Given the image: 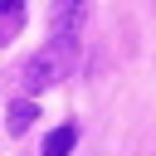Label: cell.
I'll list each match as a JSON object with an SVG mask.
<instances>
[{"label":"cell","instance_id":"cell-1","mask_svg":"<svg viewBox=\"0 0 156 156\" xmlns=\"http://www.w3.org/2000/svg\"><path fill=\"white\" fill-rule=\"evenodd\" d=\"M73 63H78V39H58V34H49V44L24 63V88H29V93L54 88V83H63V78L73 73Z\"/></svg>","mask_w":156,"mask_h":156},{"label":"cell","instance_id":"cell-2","mask_svg":"<svg viewBox=\"0 0 156 156\" xmlns=\"http://www.w3.org/2000/svg\"><path fill=\"white\" fill-rule=\"evenodd\" d=\"M88 24V0H49V34L78 39Z\"/></svg>","mask_w":156,"mask_h":156},{"label":"cell","instance_id":"cell-3","mask_svg":"<svg viewBox=\"0 0 156 156\" xmlns=\"http://www.w3.org/2000/svg\"><path fill=\"white\" fill-rule=\"evenodd\" d=\"M24 24V5L20 0H0V44H10Z\"/></svg>","mask_w":156,"mask_h":156},{"label":"cell","instance_id":"cell-4","mask_svg":"<svg viewBox=\"0 0 156 156\" xmlns=\"http://www.w3.org/2000/svg\"><path fill=\"white\" fill-rule=\"evenodd\" d=\"M73 146H78V127H54L44 136V156H68Z\"/></svg>","mask_w":156,"mask_h":156},{"label":"cell","instance_id":"cell-5","mask_svg":"<svg viewBox=\"0 0 156 156\" xmlns=\"http://www.w3.org/2000/svg\"><path fill=\"white\" fill-rule=\"evenodd\" d=\"M34 117H39V107H34L29 98L10 102V132H15V136H20V132H29V127H34Z\"/></svg>","mask_w":156,"mask_h":156}]
</instances>
